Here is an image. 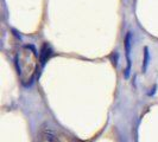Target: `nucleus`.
<instances>
[{"label":"nucleus","instance_id":"f257e3e1","mask_svg":"<svg viewBox=\"0 0 158 142\" xmlns=\"http://www.w3.org/2000/svg\"><path fill=\"white\" fill-rule=\"evenodd\" d=\"M17 65L22 82L24 84H30L37 69L36 50L30 45L22 47L17 55Z\"/></svg>","mask_w":158,"mask_h":142},{"label":"nucleus","instance_id":"f03ea898","mask_svg":"<svg viewBox=\"0 0 158 142\" xmlns=\"http://www.w3.org/2000/svg\"><path fill=\"white\" fill-rule=\"evenodd\" d=\"M37 142H62L61 139L58 137V135L55 130H52L51 128H42L38 134Z\"/></svg>","mask_w":158,"mask_h":142},{"label":"nucleus","instance_id":"7ed1b4c3","mask_svg":"<svg viewBox=\"0 0 158 142\" xmlns=\"http://www.w3.org/2000/svg\"><path fill=\"white\" fill-rule=\"evenodd\" d=\"M50 57V50H49V46L48 45H44L43 49H42V53H40V61L42 63H45Z\"/></svg>","mask_w":158,"mask_h":142}]
</instances>
